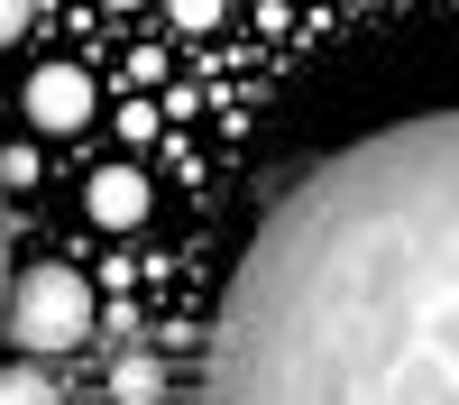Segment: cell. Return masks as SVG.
I'll return each mask as SVG.
<instances>
[{
    "mask_svg": "<svg viewBox=\"0 0 459 405\" xmlns=\"http://www.w3.org/2000/svg\"><path fill=\"white\" fill-rule=\"evenodd\" d=\"M203 405H459V110L331 147L257 212Z\"/></svg>",
    "mask_w": 459,
    "mask_h": 405,
    "instance_id": "cell-1",
    "label": "cell"
},
{
    "mask_svg": "<svg viewBox=\"0 0 459 405\" xmlns=\"http://www.w3.org/2000/svg\"><path fill=\"white\" fill-rule=\"evenodd\" d=\"M0 331L28 350V359H47V350H74V341H92V286L74 277V268H28L10 277V304H0Z\"/></svg>",
    "mask_w": 459,
    "mask_h": 405,
    "instance_id": "cell-2",
    "label": "cell"
},
{
    "mask_svg": "<svg viewBox=\"0 0 459 405\" xmlns=\"http://www.w3.org/2000/svg\"><path fill=\"white\" fill-rule=\"evenodd\" d=\"M28 120H37V129H83V120H92V84H83L74 65H47V74L28 84Z\"/></svg>",
    "mask_w": 459,
    "mask_h": 405,
    "instance_id": "cell-3",
    "label": "cell"
},
{
    "mask_svg": "<svg viewBox=\"0 0 459 405\" xmlns=\"http://www.w3.org/2000/svg\"><path fill=\"white\" fill-rule=\"evenodd\" d=\"M138 212H147L138 166H101V175H92V221H110V231H120V221H138Z\"/></svg>",
    "mask_w": 459,
    "mask_h": 405,
    "instance_id": "cell-4",
    "label": "cell"
},
{
    "mask_svg": "<svg viewBox=\"0 0 459 405\" xmlns=\"http://www.w3.org/2000/svg\"><path fill=\"white\" fill-rule=\"evenodd\" d=\"M110 396H120V405H157L166 396V368L157 359H120V368H110Z\"/></svg>",
    "mask_w": 459,
    "mask_h": 405,
    "instance_id": "cell-5",
    "label": "cell"
},
{
    "mask_svg": "<svg viewBox=\"0 0 459 405\" xmlns=\"http://www.w3.org/2000/svg\"><path fill=\"white\" fill-rule=\"evenodd\" d=\"M0 405H65V396H56V378L37 359H19V368H0Z\"/></svg>",
    "mask_w": 459,
    "mask_h": 405,
    "instance_id": "cell-6",
    "label": "cell"
},
{
    "mask_svg": "<svg viewBox=\"0 0 459 405\" xmlns=\"http://www.w3.org/2000/svg\"><path fill=\"white\" fill-rule=\"evenodd\" d=\"M28 10H37V0H0V47H10V37L28 28Z\"/></svg>",
    "mask_w": 459,
    "mask_h": 405,
    "instance_id": "cell-7",
    "label": "cell"
},
{
    "mask_svg": "<svg viewBox=\"0 0 459 405\" xmlns=\"http://www.w3.org/2000/svg\"><path fill=\"white\" fill-rule=\"evenodd\" d=\"M0 304H10V212H0Z\"/></svg>",
    "mask_w": 459,
    "mask_h": 405,
    "instance_id": "cell-8",
    "label": "cell"
},
{
    "mask_svg": "<svg viewBox=\"0 0 459 405\" xmlns=\"http://www.w3.org/2000/svg\"><path fill=\"white\" fill-rule=\"evenodd\" d=\"M120 10H129V0H120Z\"/></svg>",
    "mask_w": 459,
    "mask_h": 405,
    "instance_id": "cell-9",
    "label": "cell"
}]
</instances>
